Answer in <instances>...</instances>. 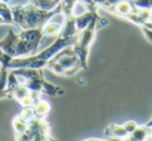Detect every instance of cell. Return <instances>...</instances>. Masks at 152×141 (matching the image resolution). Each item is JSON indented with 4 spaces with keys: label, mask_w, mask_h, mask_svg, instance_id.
Returning <instances> with one entry per match:
<instances>
[{
    "label": "cell",
    "mask_w": 152,
    "mask_h": 141,
    "mask_svg": "<svg viewBox=\"0 0 152 141\" xmlns=\"http://www.w3.org/2000/svg\"><path fill=\"white\" fill-rule=\"evenodd\" d=\"M140 28L142 30V32H143L144 36L146 37V39H147L150 43H152V30L146 27V26H141Z\"/></svg>",
    "instance_id": "cell-14"
},
{
    "label": "cell",
    "mask_w": 152,
    "mask_h": 141,
    "mask_svg": "<svg viewBox=\"0 0 152 141\" xmlns=\"http://www.w3.org/2000/svg\"><path fill=\"white\" fill-rule=\"evenodd\" d=\"M44 37L43 27L21 30L19 34L10 30L7 36L0 41V47L12 59L29 57L37 53Z\"/></svg>",
    "instance_id": "cell-3"
},
{
    "label": "cell",
    "mask_w": 152,
    "mask_h": 141,
    "mask_svg": "<svg viewBox=\"0 0 152 141\" xmlns=\"http://www.w3.org/2000/svg\"><path fill=\"white\" fill-rule=\"evenodd\" d=\"M3 98H12V91L10 88L5 89L3 91H0V99Z\"/></svg>",
    "instance_id": "cell-15"
},
{
    "label": "cell",
    "mask_w": 152,
    "mask_h": 141,
    "mask_svg": "<svg viewBox=\"0 0 152 141\" xmlns=\"http://www.w3.org/2000/svg\"><path fill=\"white\" fill-rule=\"evenodd\" d=\"M152 133V126H149L147 124H142L137 125V128L129 135L127 140L129 141H144V140H150Z\"/></svg>",
    "instance_id": "cell-8"
},
{
    "label": "cell",
    "mask_w": 152,
    "mask_h": 141,
    "mask_svg": "<svg viewBox=\"0 0 152 141\" xmlns=\"http://www.w3.org/2000/svg\"><path fill=\"white\" fill-rule=\"evenodd\" d=\"M150 140H152V133H151V137H150Z\"/></svg>",
    "instance_id": "cell-17"
},
{
    "label": "cell",
    "mask_w": 152,
    "mask_h": 141,
    "mask_svg": "<svg viewBox=\"0 0 152 141\" xmlns=\"http://www.w3.org/2000/svg\"><path fill=\"white\" fill-rule=\"evenodd\" d=\"M137 122L133 120L124 122L123 124H117V123H110L107 128H105L104 134L107 137L118 140H127L129 135L137 128Z\"/></svg>",
    "instance_id": "cell-7"
},
{
    "label": "cell",
    "mask_w": 152,
    "mask_h": 141,
    "mask_svg": "<svg viewBox=\"0 0 152 141\" xmlns=\"http://www.w3.org/2000/svg\"><path fill=\"white\" fill-rule=\"evenodd\" d=\"M11 60L12 58L10 55H7L0 47V65H1L0 68H7L9 69V64L11 62Z\"/></svg>",
    "instance_id": "cell-13"
},
{
    "label": "cell",
    "mask_w": 152,
    "mask_h": 141,
    "mask_svg": "<svg viewBox=\"0 0 152 141\" xmlns=\"http://www.w3.org/2000/svg\"><path fill=\"white\" fill-rule=\"evenodd\" d=\"M10 74L34 92H40L50 97H56L66 93L61 87L49 83L44 78L42 69L39 68H12L10 69Z\"/></svg>",
    "instance_id": "cell-4"
},
{
    "label": "cell",
    "mask_w": 152,
    "mask_h": 141,
    "mask_svg": "<svg viewBox=\"0 0 152 141\" xmlns=\"http://www.w3.org/2000/svg\"><path fill=\"white\" fill-rule=\"evenodd\" d=\"M107 25V20L101 17L99 14H97L85 28L78 30L77 39H76V42L73 44V48L80 59L81 63L85 67V70H88V68H89L88 60H89L90 55V49L95 41L97 30L100 28L106 27Z\"/></svg>",
    "instance_id": "cell-5"
},
{
    "label": "cell",
    "mask_w": 152,
    "mask_h": 141,
    "mask_svg": "<svg viewBox=\"0 0 152 141\" xmlns=\"http://www.w3.org/2000/svg\"><path fill=\"white\" fill-rule=\"evenodd\" d=\"M61 0H30L29 3L45 11H51L57 7Z\"/></svg>",
    "instance_id": "cell-10"
},
{
    "label": "cell",
    "mask_w": 152,
    "mask_h": 141,
    "mask_svg": "<svg viewBox=\"0 0 152 141\" xmlns=\"http://www.w3.org/2000/svg\"><path fill=\"white\" fill-rule=\"evenodd\" d=\"M50 111L51 105L43 98L36 105L23 108L13 120L16 140H54L50 124L45 119Z\"/></svg>",
    "instance_id": "cell-1"
},
{
    "label": "cell",
    "mask_w": 152,
    "mask_h": 141,
    "mask_svg": "<svg viewBox=\"0 0 152 141\" xmlns=\"http://www.w3.org/2000/svg\"><path fill=\"white\" fill-rule=\"evenodd\" d=\"M146 124H147V125H149V126H152V117L150 118V119H149V121H148Z\"/></svg>",
    "instance_id": "cell-16"
},
{
    "label": "cell",
    "mask_w": 152,
    "mask_h": 141,
    "mask_svg": "<svg viewBox=\"0 0 152 141\" xmlns=\"http://www.w3.org/2000/svg\"><path fill=\"white\" fill-rule=\"evenodd\" d=\"M2 24L15 25V22H14L12 7L9 5V2L0 0V25H2Z\"/></svg>",
    "instance_id": "cell-9"
},
{
    "label": "cell",
    "mask_w": 152,
    "mask_h": 141,
    "mask_svg": "<svg viewBox=\"0 0 152 141\" xmlns=\"http://www.w3.org/2000/svg\"><path fill=\"white\" fill-rule=\"evenodd\" d=\"M132 2L139 9L152 11V0H132Z\"/></svg>",
    "instance_id": "cell-12"
},
{
    "label": "cell",
    "mask_w": 152,
    "mask_h": 141,
    "mask_svg": "<svg viewBox=\"0 0 152 141\" xmlns=\"http://www.w3.org/2000/svg\"><path fill=\"white\" fill-rule=\"evenodd\" d=\"M77 34H78V30L76 25L75 15L64 18L63 27L58 32L54 42L50 46L42 50L41 52L29 55V57L14 58L10 62L9 69L22 67L43 69L46 67V64L49 60L52 59L55 55H57L64 48L70 46V45H73L76 42Z\"/></svg>",
    "instance_id": "cell-2"
},
{
    "label": "cell",
    "mask_w": 152,
    "mask_h": 141,
    "mask_svg": "<svg viewBox=\"0 0 152 141\" xmlns=\"http://www.w3.org/2000/svg\"><path fill=\"white\" fill-rule=\"evenodd\" d=\"M63 27V23H47L46 25L43 26L45 37L57 36Z\"/></svg>",
    "instance_id": "cell-11"
},
{
    "label": "cell",
    "mask_w": 152,
    "mask_h": 141,
    "mask_svg": "<svg viewBox=\"0 0 152 141\" xmlns=\"http://www.w3.org/2000/svg\"><path fill=\"white\" fill-rule=\"evenodd\" d=\"M47 69L53 73L66 78H71L75 75L79 70H85L80 59L73 48V45L64 48L50 59L46 64Z\"/></svg>",
    "instance_id": "cell-6"
}]
</instances>
